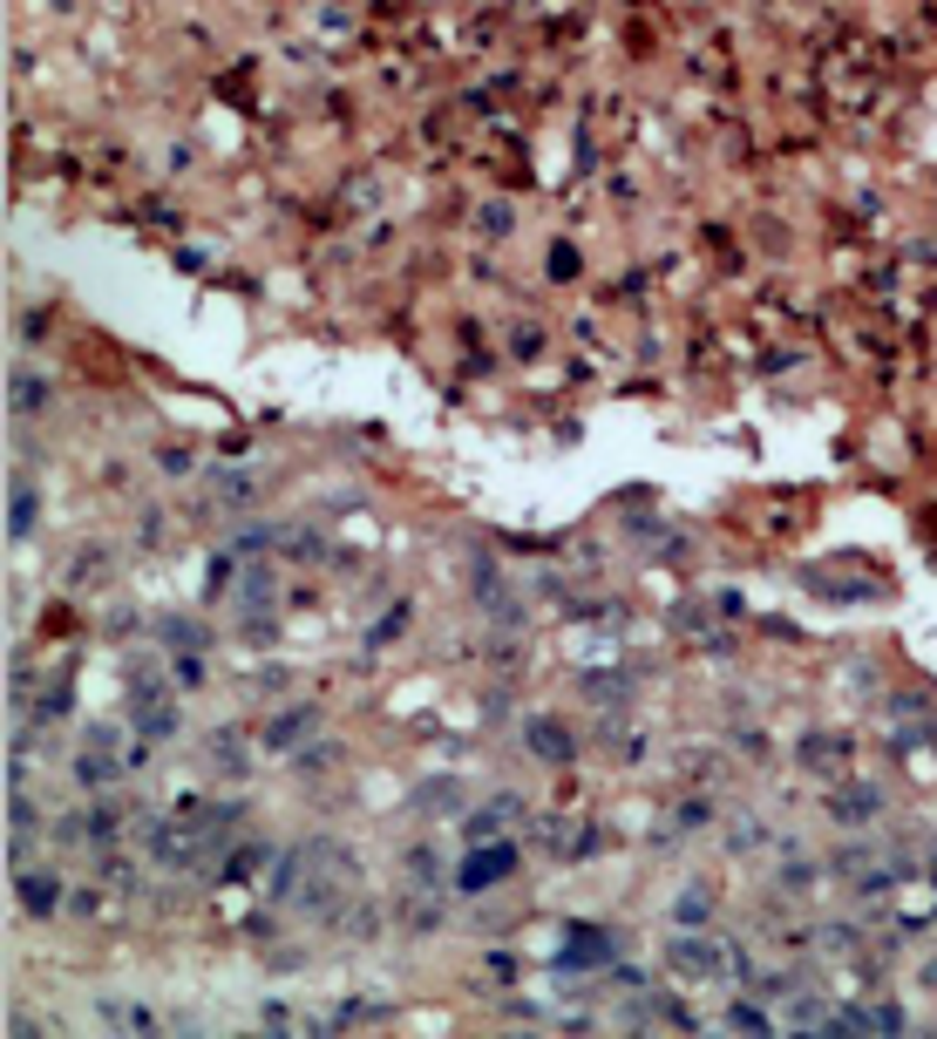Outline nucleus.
Instances as JSON below:
<instances>
[{
  "mask_svg": "<svg viewBox=\"0 0 937 1039\" xmlns=\"http://www.w3.org/2000/svg\"><path fill=\"white\" fill-rule=\"evenodd\" d=\"M346 890H354V856L340 843H299L293 856H279V870H272V897L293 904V910H312V917L340 910Z\"/></svg>",
  "mask_w": 937,
  "mask_h": 1039,
  "instance_id": "1",
  "label": "nucleus"
},
{
  "mask_svg": "<svg viewBox=\"0 0 937 1039\" xmlns=\"http://www.w3.org/2000/svg\"><path fill=\"white\" fill-rule=\"evenodd\" d=\"M312 728H320V713H312V707H293L286 721H272V728H265V747H299Z\"/></svg>",
  "mask_w": 937,
  "mask_h": 1039,
  "instance_id": "4",
  "label": "nucleus"
},
{
  "mask_svg": "<svg viewBox=\"0 0 937 1039\" xmlns=\"http://www.w3.org/2000/svg\"><path fill=\"white\" fill-rule=\"evenodd\" d=\"M14 890H21V904H27L34 917H55V904H62V884H48V876H34V870L14 876Z\"/></svg>",
  "mask_w": 937,
  "mask_h": 1039,
  "instance_id": "5",
  "label": "nucleus"
},
{
  "mask_svg": "<svg viewBox=\"0 0 937 1039\" xmlns=\"http://www.w3.org/2000/svg\"><path fill=\"white\" fill-rule=\"evenodd\" d=\"M136 721H143V734H177V707L170 700H143Z\"/></svg>",
  "mask_w": 937,
  "mask_h": 1039,
  "instance_id": "7",
  "label": "nucleus"
},
{
  "mask_svg": "<svg viewBox=\"0 0 937 1039\" xmlns=\"http://www.w3.org/2000/svg\"><path fill=\"white\" fill-rule=\"evenodd\" d=\"M530 747H537V754H543V747L564 754V734H558V728H530Z\"/></svg>",
  "mask_w": 937,
  "mask_h": 1039,
  "instance_id": "9",
  "label": "nucleus"
},
{
  "mask_svg": "<svg viewBox=\"0 0 937 1039\" xmlns=\"http://www.w3.org/2000/svg\"><path fill=\"white\" fill-rule=\"evenodd\" d=\"M496 876H510V850H476V856H468V870H462V884L483 890V884H496Z\"/></svg>",
  "mask_w": 937,
  "mask_h": 1039,
  "instance_id": "6",
  "label": "nucleus"
},
{
  "mask_svg": "<svg viewBox=\"0 0 937 1039\" xmlns=\"http://www.w3.org/2000/svg\"><path fill=\"white\" fill-rule=\"evenodd\" d=\"M666 965H673L680 978H693V985H734V978H740L734 944H727V938H707V931L666 938Z\"/></svg>",
  "mask_w": 937,
  "mask_h": 1039,
  "instance_id": "3",
  "label": "nucleus"
},
{
  "mask_svg": "<svg viewBox=\"0 0 937 1039\" xmlns=\"http://www.w3.org/2000/svg\"><path fill=\"white\" fill-rule=\"evenodd\" d=\"M27 524H34V496L14 490V537H27Z\"/></svg>",
  "mask_w": 937,
  "mask_h": 1039,
  "instance_id": "8",
  "label": "nucleus"
},
{
  "mask_svg": "<svg viewBox=\"0 0 937 1039\" xmlns=\"http://www.w3.org/2000/svg\"><path fill=\"white\" fill-rule=\"evenodd\" d=\"M917 985H924V992H930V998H937V958H930V965H924V972H917Z\"/></svg>",
  "mask_w": 937,
  "mask_h": 1039,
  "instance_id": "10",
  "label": "nucleus"
},
{
  "mask_svg": "<svg viewBox=\"0 0 937 1039\" xmlns=\"http://www.w3.org/2000/svg\"><path fill=\"white\" fill-rule=\"evenodd\" d=\"M239 829H245V816L239 809H177V816H164L143 843H150V856L164 863V870H205V863H218L231 843H239Z\"/></svg>",
  "mask_w": 937,
  "mask_h": 1039,
  "instance_id": "2",
  "label": "nucleus"
}]
</instances>
